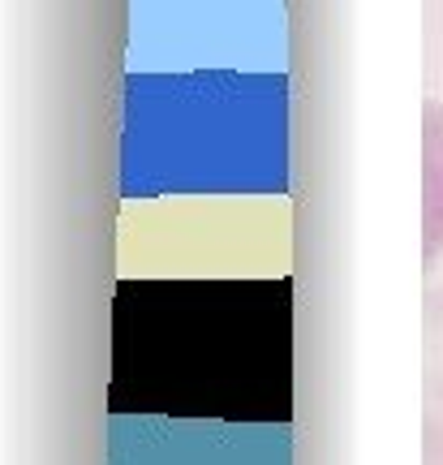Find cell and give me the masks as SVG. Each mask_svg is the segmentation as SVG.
Here are the masks:
<instances>
[{"instance_id":"6da1fadb","label":"cell","mask_w":443,"mask_h":465,"mask_svg":"<svg viewBox=\"0 0 443 465\" xmlns=\"http://www.w3.org/2000/svg\"><path fill=\"white\" fill-rule=\"evenodd\" d=\"M443 250V104H422V254L435 263Z\"/></svg>"},{"instance_id":"7a4b0ae2","label":"cell","mask_w":443,"mask_h":465,"mask_svg":"<svg viewBox=\"0 0 443 465\" xmlns=\"http://www.w3.org/2000/svg\"><path fill=\"white\" fill-rule=\"evenodd\" d=\"M427 392L443 405V289L427 293Z\"/></svg>"},{"instance_id":"3957f363","label":"cell","mask_w":443,"mask_h":465,"mask_svg":"<svg viewBox=\"0 0 443 465\" xmlns=\"http://www.w3.org/2000/svg\"><path fill=\"white\" fill-rule=\"evenodd\" d=\"M422 465H443V414H427L422 422Z\"/></svg>"}]
</instances>
